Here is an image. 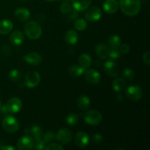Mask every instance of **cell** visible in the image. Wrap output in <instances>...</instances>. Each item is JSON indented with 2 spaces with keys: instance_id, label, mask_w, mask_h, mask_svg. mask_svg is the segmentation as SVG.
<instances>
[{
  "instance_id": "cell-1",
  "label": "cell",
  "mask_w": 150,
  "mask_h": 150,
  "mask_svg": "<svg viewBox=\"0 0 150 150\" xmlns=\"http://www.w3.org/2000/svg\"><path fill=\"white\" fill-rule=\"evenodd\" d=\"M120 6L124 14L127 16H134L141 10L140 0H120Z\"/></svg>"
},
{
  "instance_id": "cell-2",
  "label": "cell",
  "mask_w": 150,
  "mask_h": 150,
  "mask_svg": "<svg viewBox=\"0 0 150 150\" xmlns=\"http://www.w3.org/2000/svg\"><path fill=\"white\" fill-rule=\"evenodd\" d=\"M24 32L31 40H38L42 35V28L36 21H29L25 24Z\"/></svg>"
},
{
  "instance_id": "cell-3",
  "label": "cell",
  "mask_w": 150,
  "mask_h": 150,
  "mask_svg": "<svg viewBox=\"0 0 150 150\" xmlns=\"http://www.w3.org/2000/svg\"><path fill=\"white\" fill-rule=\"evenodd\" d=\"M3 129L8 133H14L18 130L19 123L17 119L12 115L4 116L1 122Z\"/></svg>"
},
{
  "instance_id": "cell-4",
  "label": "cell",
  "mask_w": 150,
  "mask_h": 150,
  "mask_svg": "<svg viewBox=\"0 0 150 150\" xmlns=\"http://www.w3.org/2000/svg\"><path fill=\"white\" fill-rule=\"evenodd\" d=\"M84 121L89 125H98L102 122V115L100 113L95 110L86 111L83 115Z\"/></svg>"
},
{
  "instance_id": "cell-5",
  "label": "cell",
  "mask_w": 150,
  "mask_h": 150,
  "mask_svg": "<svg viewBox=\"0 0 150 150\" xmlns=\"http://www.w3.org/2000/svg\"><path fill=\"white\" fill-rule=\"evenodd\" d=\"M125 95L130 100L137 101L142 99L143 96V91L142 88L138 85H130L126 89Z\"/></svg>"
},
{
  "instance_id": "cell-6",
  "label": "cell",
  "mask_w": 150,
  "mask_h": 150,
  "mask_svg": "<svg viewBox=\"0 0 150 150\" xmlns=\"http://www.w3.org/2000/svg\"><path fill=\"white\" fill-rule=\"evenodd\" d=\"M40 82V75L39 73L35 70L29 71L26 73L25 76L24 83L27 87L29 88H35Z\"/></svg>"
},
{
  "instance_id": "cell-7",
  "label": "cell",
  "mask_w": 150,
  "mask_h": 150,
  "mask_svg": "<svg viewBox=\"0 0 150 150\" xmlns=\"http://www.w3.org/2000/svg\"><path fill=\"white\" fill-rule=\"evenodd\" d=\"M85 18L90 22H96L100 19L102 16L101 10L98 7H92L88 9L85 13Z\"/></svg>"
},
{
  "instance_id": "cell-8",
  "label": "cell",
  "mask_w": 150,
  "mask_h": 150,
  "mask_svg": "<svg viewBox=\"0 0 150 150\" xmlns=\"http://www.w3.org/2000/svg\"><path fill=\"white\" fill-rule=\"evenodd\" d=\"M73 138V134L70 130L67 128L60 129L56 135V139L62 144H67L70 143Z\"/></svg>"
},
{
  "instance_id": "cell-9",
  "label": "cell",
  "mask_w": 150,
  "mask_h": 150,
  "mask_svg": "<svg viewBox=\"0 0 150 150\" xmlns=\"http://www.w3.org/2000/svg\"><path fill=\"white\" fill-rule=\"evenodd\" d=\"M104 70L105 73L111 77H117L120 73L118 64L113 59L105 62L104 64Z\"/></svg>"
},
{
  "instance_id": "cell-10",
  "label": "cell",
  "mask_w": 150,
  "mask_h": 150,
  "mask_svg": "<svg viewBox=\"0 0 150 150\" xmlns=\"http://www.w3.org/2000/svg\"><path fill=\"white\" fill-rule=\"evenodd\" d=\"M35 146L34 140L31 136H25L21 138L17 142V147L20 150L32 149Z\"/></svg>"
},
{
  "instance_id": "cell-11",
  "label": "cell",
  "mask_w": 150,
  "mask_h": 150,
  "mask_svg": "<svg viewBox=\"0 0 150 150\" xmlns=\"http://www.w3.org/2000/svg\"><path fill=\"white\" fill-rule=\"evenodd\" d=\"M85 79L88 83L91 84H98L101 80V76L100 73L94 69H89L84 72Z\"/></svg>"
},
{
  "instance_id": "cell-12",
  "label": "cell",
  "mask_w": 150,
  "mask_h": 150,
  "mask_svg": "<svg viewBox=\"0 0 150 150\" xmlns=\"http://www.w3.org/2000/svg\"><path fill=\"white\" fill-rule=\"evenodd\" d=\"M75 143H76V146H79V147L84 148L88 146L89 144L90 139H89V136L85 132H79L75 136Z\"/></svg>"
},
{
  "instance_id": "cell-13",
  "label": "cell",
  "mask_w": 150,
  "mask_h": 150,
  "mask_svg": "<svg viewBox=\"0 0 150 150\" xmlns=\"http://www.w3.org/2000/svg\"><path fill=\"white\" fill-rule=\"evenodd\" d=\"M7 107L11 114L18 112L22 107V102L19 98H12L7 103Z\"/></svg>"
},
{
  "instance_id": "cell-14",
  "label": "cell",
  "mask_w": 150,
  "mask_h": 150,
  "mask_svg": "<svg viewBox=\"0 0 150 150\" xmlns=\"http://www.w3.org/2000/svg\"><path fill=\"white\" fill-rule=\"evenodd\" d=\"M118 1L117 0H105L103 4V10L108 14H114L119 9Z\"/></svg>"
},
{
  "instance_id": "cell-15",
  "label": "cell",
  "mask_w": 150,
  "mask_h": 150,
  "mask_svg": "<svg viewBox=\"0 0 150 150\" xmlns=\"http://www.w3.org/2000/svg\"><path fill=\"white\" fill-rule=\"evenodd\" d=\"M23 60L28 64L31 65H38L42 61V58L41 55L38 53H30L23 57Z\"/></svg>"
},
{
  "instance_id": "cell-16",
  "label": "cell",
  "mask_w": 150,
  "mask_h": 150,
  "mask_svg": "<svg viewBox=\"0 0 150 150\" xmlns=\"http://www.w3.org/2000/svg\"><path fill=\"white\" fill-rule=\"evenodd\" d=\"M109 48L103 43H98L95 47V53L97 56L101 59H105L108 57Z\"/></svg>"
},
{
  "instance_id": "cell-17",
  "label": "cell",
  "mask_w": 150,
  "mask_h": 150,
  "mask_svg": "<svg viewBox=\"0 0 150 150\" xmlns=\"http://www.w3.org/2000/svg\"><path fill=\"white\" fill-rule=\"evenodd\" d=\"M15 17L19 21H26L30 18V12L28 9L20 7L15 11Z\"/></svg>"
},
{
  "instance_id": "cell-18",
  "label": "cell",
  "mask_w": 150,
  "mask_h": 150,
  "mask_svg": "<svg viewBox=\"0 0 150 150\" xmlns=\"http://www.w3.org/2000/svg\"><path fill=\"white\" fill-rule=\"evenodd\" d=\"M73 7L77 11H83L90 6L92 0H71Z\"/></svg>"
},
{
  "instance_id": "cell-19",
  "label": "cell",
  "mask_w": 150,
  "mask_h": 150,
  "mask_svg": "<svg viewBox=\"0 0 150 150\" xmlns=\"http://www.w3.org/2000/svg\"><path fill=\"white\" fill-rule=\"evenodd\" d=\"M13 24L11 21L4 19L0 21V35H5L11 32L13 30Z\"/></svg>"
},
{
  "instance_id": "cell-20",
  "label": "cell",
  "mask_w": 150,
  "mask_h": 150,
  "mask_svg": "<svg viewBox=\"0 0 150 150\" xmlns=\"http://www.w3.org/2000/svg\"><path fill=\"white\" fill-rule=\"evenodd\" d=\"M23 40H24L23 34L19 30L14 31L10 36V42L15 45H20L23 42Z\"/></svg>"
},
{
  "instance_id": "cell-21",
  "label": "cell",
  "mask_w": 150,
  "mask_h": 150,
  "mask_svg": "<svg viewBox=\"0 0 150 150\" xmlns=\"http://www.w3.org/2000/svg\"><path fill=\"white\" fill-rule=\"evenodd\" d=\"M64 40L66 42L70 45H75L79 41V35L74 30L67 31L64 35Z\"/></svg>"
},
{
  "instance_id": "cell-22",
  "label": "cell",
  "mask_w": 150,
  "mask_h": 150,
  "mask_svg": "<svg viewBox=\"0 0 150 150\" xmlns=\"http://www.w3.org/2000/svg\"><path fill=\"white\" fill-rule=\"evenodd\" d=\"M90 99L87 96H86V95H81V96L79 97L77 101H76L78 108H80L81 110L88 109L89 106H90Z\"/></svg>"
},
{
  "instance_id": "cell-23",
  "label": "cell",
  "mask_w": 150,
  "mask_h": 150,
  "mask_svg": "<svg viewBox=\"0 0 150 150\" xmlns=\"http://www.w3.org/2000/svg\"><path fill=\"white\" fill-rule=\"evenodd\" d=\"M85 68L81 65H73L69 69V75L73 78H77L84 73Z\"/></svg>"
},
{
  "instance_id": "cell-24",
  "label": "cell",
  "mask_w": 150,
  "mask_h": 150,
  "mask_svg": "<svg viewBox=\"0 0 150 150\" xmlns=\"http://www.w3.org/2000/svg\"><path fill=\"white\" fill-rule=\"evenodd\" d=\"M126 86V82L125 81L121 78H118V79H115L114 81L112 82V87L115 92H121L125 89Z\"/></svg>"
},
{
  "instance_id": "cell-25",
  "label": "cell",
  "mask_w": 150,
  "mask_h": 150,
  "mask_svg": "<svg viewBox=\"0 0 150 150\" xmlns=\"http://www.w3.org/2000/svg\"><path fill=\"white\" fill-rule=\"evenodd\" d=\"M79 64L83 68H88L92 64V58L88 54H82L79 59Z\"/></svg>"
},
{
  "instance_id": "cell-26",
  "label": "cell",
  "mask_w": 150,
  "mask_h": 150,
  "mask_svg": "<svg viewBox=\"0 0 150 150\" xmlns=\"http://www.w3.org/2000/svg\"><path fill=\"white\" fill-rule=\"evenodd\" d=\"M122 43L121 38L118 35H111L108 40V44L111 48H119Z\"/></svg>"
},
{
  "instance_id": "cell-27",
  "label": "cell",
  "mask_w": 150,
  "mask_h": 150,
  "mask_svg": "<svg viewBox=\"0 0 150 150\" xmlns=\"http://www.w3.org/2000/svg\"><path fill=\"white\" fill-rule=\"evenodd\" d=\"M31 134L33 136L35 139L36 141L40 140L42 138V129L40 126L38 125H34L32 126V128L30 129Z\"/></svg>"
},
{
  "instance_id": "cell-28",
  "label": "cell",
  "mask_w": 150,
  "mask_h": 150,
  "mask_svg": "<svg viewBox=\"0 0 150 150\" xmlns=\"http://www.w3.org/2000/svg\"><path fill=\"white\" fill-rule=\"evenodd\" d=\"M65 122L67 125L70 126H74L79 122V116L76 114L72 113V114H68L65 118Z\"/></svg>"
},
{
  "instance_id": "cell-29",
  "label": "cell",
  "mask_w": 150,
  "mask_h": 150,
  "mask_svg": "<svg viewBox=\"0 0 150 150\" xmlns=\"http://www.w3.org/2000/svg\"><path fill=\"white\" fill-rule=\"evenodd\" d=\"M74 26L75 28L77 30L81 32V31H84L86 29V27H87V23H86V21L84 19L79 18L75 21Z\"/></svg>"
},
{
  "instance_id": "cell-30",
  "label": "cell",
  "mask_w": 150,
  "mask_h": 150,
  "mask_svg": "<svg viewBox=\"0 0 150 150\" xmlns=\"http://www.w3.org/2000/svg\"><path fill=\"white\" fill-rule=\"evenodd\" d=\"M9 79L13 82H18L20 81L21 78V73L19 70H12L9 73Z\"/></svg>"
},
{
  "instance_id": "cell-31",
  "label": "cell",
  "mask_w": 150,
  "mask_h": 150,
  "mask_svg": "<svg viewBox=\"0 0 150 150\" xmlns=\"http://www.w3.org/2000/svg\"><path fill=\"white\" fill-rule=\"evenodd\" d=\"M122 76L126 80L132 81L135 78V73L132 69L130 68H126L123 70Z\"/></svg>"
},
{
  "instance_id": "cell-32",
  "label": "cell",
  "mask_w": 150,
  "mask_h": 150,
  "mask_svg": "<svg viewBox=\"0 0 150 150\" xmlns=\"http://www.w3.org/2000/svg\"><path fill=\"white\" fill-rule=\"evenodd\" d=\"M42 139L45 143H50V142H52L56 140V135L54 132L48 131L42 136Z\"/></svg>"
},
{
  "instance_id": "cell-33",
  "label": "cell",
  "mask_w": 150,
  "mask_h": 150,
  "mask_svg": "<svg viewBox=\"0 0 150 150\" xmlns=\"http://www.w3.org/2000/svg\"><path fill=\"white\" fill-rule=\"evenodd\" d=\"M108 57L113 60L117 59L121 57V52L119 48H111L109 50V54Z\"/></svg>"
},
{
  "instance_id": "cell-34",
  "label": "cell",
  "mask_w": 150,
  "mask_h": 150,
  "mask_svg": "<svg viewBox=\"0 0 150 150\" xmlns=\"http://www.w3.org/2000/svg\"><path fill=\"white\" fill-rule=\"evenodd\" d=\"M72 10V7L68 2H64L60 6V11L63 14H68Z\"/></svg>"
},
{
  "instance_id": "cell-35",
  "label": "cell",
  "mask_w": 150,
  "mask_h": 150,
  "mask_svg": "<svg viewBox=\"0 0 150 150\" xmlns=\"http://www.w3.org/2000/svg\"><path fill=\"white\" fill-rule=\"evenodd\" d=\"M45 149L46 150H63L64 147L62 146H61L59 144H55V143H51L48 144L47 146H45Z\"/></svg>"
},
{
  "instance_id": "cell-36",
  "label": "cell",
  "mask_w": 150,
  "mask_h": 150,
  "mask_svg": "<svg viewBox=\"0 0 150 150\" xmlns=\"http://www.w3.org/2000/svg\"><path fill=\"white\" fill-rule=\"evenodd\" d=\"M36 144H35V148L36 149L38 150H42V149H45V142H44L43 140L42 139H40V140H38V141H36Z\"/></svg>"
},
{
  "instance_id": "cell-37",
  "label": "cell",
  "mask_w": 150,
  "mask_h": 150,
  "mask_svg": "<svg viewBox=\"0 0 150 150\" xmlns=\"http://www.w3.org/2000/svg\"><path fill=\"white\" fill-rule=\"evenodd\" d=\"M92 141H93V142L95 144H98L102 143L103 141V137L102 136V135L97 133V134L94 135L93 136V137H92Z\"/></svg>"
},
{
  "instance_id": "cell-38",
  "label": "cell",
  "mask_w": 150,
  "mask_h": 150,
  "mask_svg": "<svg viewBox=\"0 0 150 150\" xmlns=\"http://www.w3.org/2000/svg\"><path fill=\"white\" fill-rule=\"evenodd\" d=\"M119 49H120L121 54H127L130 51V48L127 44H122V45H120Z\"/></svg>"
},
{
  "instance_id": "cell-39",
  "label": "cell",
  "mask_w": 150,
  "mask_h": 150,
  "mask_svg": "<svg viewBox=\"0 0 150 150\" xmlns=\"http://www.w3.org/2000/svg\"><path fill=\"white\" fill-rule=\"evenodd\" d=\"M143 61L146 65L149 66L150 64V53L149 51H146L143 54Z\"/></svg>"
},
{
  "instance_id": "cell-40",
  "label": "cell",
  "mask_w": 150,
  "mask_h": 150,
  "mask_svg": "<svg viewBox=\"0 0 150 150\" xmlns=\"http://www.w3.org/2000/svg\"><path fill=\"white\" fill-rule=\"evenodd\" d=\"M78 12L76 10H75V9H72L71 10H70V13H68L69 14V18H70V19H75L76 18L78 17Z\"/></svg>"
},
{
  "instance_id": "cell-41",
  "label": "cell",
  "mask_w": 150,
  "mask_h": 150,
  "mask_svg": "<svg viewBox=\"0 0 150 150\" xmlns=\"http://www.w3.org/2000/svg\"><path fill=\"white\" fill-rule=\"evenodd\" d=\"M0 111H1V114H2V115H4V116H7V115H9V114H11V113L10 112V111H9L8 108H7V105H6L1 106Z\"/></svg>"
},
{
  "instance_id": "cell-42",
  "label": "cell",
  "mask_w": 150,
  "mask_h": 150,
  "mask_svg": "<svg viewBox=\"0 0 150 150\" xmlns=\"http://www.w3.org/2000/svg\"><path fill=\"white\" fill-rule=\"evenodd\" d=\"M1 149H2V150H15L16 149H15L13 146H8V145H4V146H1Z\"/></svg>"
},
{
  "instance_id": "cell-43",
  "label": "cell",
  "mask_w": 150,
  "mask_h": 150,
  "mask_svg": "<svg viewBox=\"0 0 150 150\" xmlns=\"http://www.w3.org/2000/svg\"><path fill=\"white\" fill-rule=\"evenodd\" d=\"M63 1H64V2H68L69 1H70V0H62Z\"/></svg>"
},
{
  "instance_id": "cell-44",
  "label": "cell",
  "mask_w": 150,
  "mask_h": 150,
  "mask_svg": "<svg viewBox=\"0 0 150 150\" xmlns=\"http://www.w3.org/2000/svg\"><path fill=\"white\" fill-rule=\"evenodd\" d=\"M45 1H54V0H45Z\"/></svg>"
},
{
  "instance_id": "cell-45",
  "label": "cell",
  "mask_w": 150,
  "mask_h": 150,
  "mask_svg": "<svg viewBox=\"0 0 150 150\" xmlns=\"http://www.w3.org/2000/svg\"><path fill=\"white\" fill-rule=\"evenodd\" d=\"M1 100H0V109H1Z\"/></svg>"
},
{
  "instance_id": "cell-46",
  "label": "cell",
  "mask_w": 150,
  "mask_h": 150,
  "mask_svg": "<svg viewBox=\"0 0 150 150\" xmlns=\"http://www.w3.org/2000/svg\"><path fill=\"white\" fill-rule=\"evenodd\" d=\"M18 1H26V0H18Z\"/></svg>"
}]
</instances>
